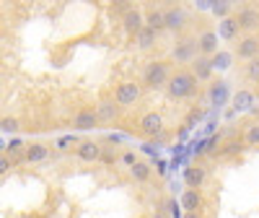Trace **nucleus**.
<instances>
[{
	"mask_svg": "<svg viewBox=\"0 0 259 218\" xmlns=\"http://www.w3.org/2000/svg\"><path fill=\"white\" fill-rule=\"evenodd\" d=\"M197 78H194L189 70H177L174 76H171L168 86H166V94L171 99H189L197 94Z\"/></svg>",
	"mask_w": 259,
	"mask_h": 218,
	"instance_id": "nucleus-1",
	"label": "nucleus"
},
{
	"mask_svg": "<svg viewBox=\"0 0 259 218\" xmlns=\"http://www.w3.org/2000/svg\"><path fill=\"white\" fill-rule=\"evenodd\" d=\"M171 65L166 60H153L145 65L143 70V86L145 89H166L168 81H171Z\"/></svg>",
	"mask_w": 259,
	"mask_h": 218,
	"instance_id": "nucleus-2",
	"label": "nucleus"
},
{
	"mask_svg": "<svg viewBox=\"0 0 259 218\" xmlns=\"http://www.w3.org/2000/svg\"><path fill=\"white\" fill-rule=\"evenodd\" d=\"M197 52H200L197 39L182 37V39H177V45L171 47V60H174L177 65H192L194 60H197Z\"/></svg>",
	"mask_w": 259,
	"mask_h": 218,
	"instance_id": "nucleus-3",
	"label": "nucleus"
},
{
	"mask_svg": "<svg viewBox=\"0 0 259 218\" xmlns=\"http://www.w3.org/2000/svg\"><path fill=\"white\" fill-rule=\"evenodd\" d=\"M140 94H143V86H140V83L124 81V83H119L117 89H114V101H117L119 106H133V104L140 99Z\"/></svg>",
	"mask_w": 259,
	"mask_h": 218,
	"instance_id": "nucleus-4",
	"label": "nucleus"
},
{
	"mask_svg": "<svg viewBox=\"0 0 259 218\" xmlns=\"http://www.w3.org/2000/svg\"><path fill=\"white\" fill-rule=\"evenodd\" d=\"M233 55L239 57V60H256V55H259V37L256 34H244V37H239V45L233 47Z\"/></svg>",
	"mask_w": 259,
	"mask_h": 218,
	"instance_id": "nucleus-5",
	"label": "nucleus"
},
{
	"mask_svg": "<svg viewBox=\"0 0 259 218\" xmlns=\"http://www.w3.org/2000/svg\"><path fill=\"white\" fill-rule=\"evenodd\" d=\"M233 18H236V24H239V29L246 31V34L259 29V8H254V6H241L233 13Z\"/></svg>",
	"mask_w": 259,
	"mask_h": 218,
	"instance_id": "nucleus-6",
	"label": "nucleus"
},
{
	"mask_svg": "<svg viewBox=\"0 0 259 218\" xmlns=\"http://www.w3.org/2000/svg\"><path fill=\"white\" fill-rule=\"evenodd\" d=\"M138 127L143 130V135H148V138H161L163 135V117H161V112H145L140 117Z\"/></svg>",
	"mask_w": 259,
	"mask_h": 218,
	"instance_id": "nucleus-7",
	"label": "nucleus"
},
{
	"mask_svg": "<svg viewBox=\"0 0 259 218\" xmlns=\"http://www.w3.org/2000/svg\"><path fill=\"white\" fill-rule=\"evenodd\" d=\"M122 29L135 39V37L145 29V13H143L140 8H133V11H130V13L122 18Z\"/></svg>",
	"mask_w": 259,
	"mask_h": 218,
	"instance_id": "nucleus-8",
	"label": "nucleus"
},
{
	"mask_svg": "<svg viewBox=\"0 0 259 218\" xmlns=\"http://www.w3.org/2000/svg\"><path fill=\"white\" fill-rule=\"evenodd\" d=\"M101 120H99V115H96V109H78V112L73 115V127L75 130H80V133H85V130H94L96 125H99Z\"/></svg>",
	"mask_w": 259,
	"mask_h": 218,
	"instance_id": "nucleus-9",
	"label": "nucleus"
},
{
	"mask_svg": "<svg viewBox=\"0 0 259 218\" xmlns=\"http://www.w3.org/2000/svg\"><path fill=\"white\" fill-rule=\"evenodd\" d=\"M75 156H78L80 161H89V164L101 161V156H104V146H99V143H94V140H83V143L75 148Z\"/></svg>",
	"mask_w": 259,
	"mask_h": 218,
	"instance_id": "nucleus-10",
	"label": "nucleus"
},
{
	"mask_svg": "<svg viewBox=\"0 0 259 218\" xmlns=\"http://www.w3.org/2000/svg\"><path fill=\"white\" fill-rule=\"evenodd\" d=\"M205 179H207V166L192 164V166L184 169V182H187L189 190H200V187L205 185Z\"/></svg>",
	"mask_w": 259,
	"mask_h": 218,
	"instance_id": "nucleus-11",
	"label": "nucleus"
},
{
	"mask_svg": "<svg viewBox=\"0 0 259 218\" xmlns=\"http://www.w3.org/2000/svg\"><path fill=\"white\" fill-rule=\"evenodd\" d=\"M187 26V11L182 6H171L166 8V29L171 31H182Z\"/></svg>",
	"mask_w": 259,
	"mask_h": 218,
	"instance_id": "nucleus-12",
	"label": "nucleus"
},
{
	"mask_svg": "<svg viewBox=\"0 0 259 218\" xmlns=\"http://www.w3.org/2000/svg\"><path fill=\"white\" fill-rule=\"evenodd\" d=\"M145 26L150 31L161 34L166 29V8H148L145 11Z\"/></svg>",
	"mask_w": 259,
	"mask_h": 218,
	"instance_id": "nucleus-13",
	"label": "nucleus"
},
{
	"mask_svg": "<svg viewBox=\"0 0 259 218\" xmlns=\"http://www.w3.org/2000/svg\"><path fill=\"white\" fill-rule=\"evenodd\" d=\"M212 68H215L212 60H207V57H197V60L189 65V73L197 78V81H207V78L212 76Z\"/></svg>",
	"mask_w": 259,
	"mask_h": 218,
	"instance_id": "nucleus-14",
	"label": "nucleus"
},
{
	"mask_svg": "<svg viewBox=\"0 0 259 218\" xmlns=\"http://www.w3.org/2000/svg\"><path fill=\"white\" fill-rule=\"evenodd\" d=\"M179 203L184 205V213H189V210H200L202 203H205V198H202V192H200V190H184Z\"/></svg>",
	"mask_w": 259,
	"mask_h": 218,
	"instance_id": "nucleus-15",
	"label": "nucleus"
},
{
	"mask_svg": "<svg viewBox=\"0 0 259 218\" xmlns=\"http://www.w3.org/2000/svg\"><path fill=\"white\" fill-rule=\"evenodd\" d=\"M96 115H99L101 122H114V120L119 117V104L104 99V101H99V106H96Z\"/></svg>",
	"mask_w": 259,
	"mask_h": 218,
	"instance_id": "nucleus-16",
	"label": "nucleus"
},
{
	"mask_svg": "<svg viewBox=\"0 0 259 218\" xmlns=\"http://www.w3.org/2000/svg\"><path fill=\"white\" fill-rule=\"evenodd\" d=\"M47 156H50V148H47L45 143H31V146H26V154H24L26 164H41Z\"/></svg>",
	"mask_w": 259,
	"mask_h": 218,
	"instance_id": "nucleus-17",
	"label": "nucleus"
},
{
	"mask_svg": "<svg viewBox=\"0 0 259 218\" xmlns=\"http://www.w3.org/2000/svg\"><path fill=\"white\" fill-rule=\"evenodd\" d=\"M197 45H200V52L202 55H212L215 50H218V31H200L197 37Z\"/></svg>",
	"mask_w": 259,
	"mask_h": 218,
	"instance_id": "nucleus-18",
	"label": "nucleus"
},
{
	"mask_svg": "<svg viewBox=\"0 0 259 218\" xmlns=\"http://www.w3.org/2000/svg\"><path fill=\"white\" fill-rule=\"evenodd\" d=\"M254 101H256V96H254V91H249V89H239V91L233 94V109H236V112L251 109Z\"/></svg>",
	"mask_w": 259,
	"mask_h": 218,
	"instance_id": "nucleus-19",
	"label": "nucleus"
},
{
	"mask_svg": "<svg viewBox=\"0 0 259 218\" xmlns=\"http://www.w3.org/2000/svg\"><path fill=\"white\" fill-rule=\"evenodd\" d=\"M239 24H236V18L233 16H228V18H223L221 21V26H218V37L221 39H226V42H233L236 37H239Z\"/></svg>",
	"mask_w": 259,
	"mask_h": 218,
	"instance_id": "nucleus-20",
	"label": "nucleus"
},
{
	"mask_svg": "<svg viewBox=\"0 0 259 218\" xmlns=\"http://www.w3.org/2000/svg\"><path fill=\"white\" fill-rule=\"evenodd\" d=\"M244 146H246V143H241V140H228V143L218 151V159L228 161V159H233V156H239L241 151H244Z\"/></svg>",
	"mask_w": 259,
	"mask_h": 218,
	"instance_id": "nucleus-21",
	"label": "nucleus"
},
{
	"mask_svg": "<svg viewBox=\"0 0 259 218\" xmlns=\"http://www.w3.org/2000/svg\"><path fill=\"white\" fill-rule=\"evenodd\" d=\"M156 42H158V34H156V31H150L148 26H145V29H143L138 37H135V45H138L140 50H150V47L156 45Z\"/></svg>",
	"mask_w": 259,
	"mask_h": 218,
	"instance_id": "nucleus-22",
	"label": "nucleus"
},
{
	"mask_svg": "<svg viewBox=\"0 0 259 218\" xmlns=\"http://www.w3.org/2000/svg\"><path fill=\"white\" fill-rule=\"evenodd\" d=\"M130 177H133L135 182H148L150 179V166L145 161H138L135 166H130Z\"/></svg>",
	"mask_w": 259,
	"mask_h": 218,
	"instance_id": "nucleus-23",
	"label": "nucleus"
},
{
	"mask_svg": "<svg viewBox=\"0 0 259 218\" xmlns=\"http://www.w3.org/2000/svg\"><path fill=\"white\" fill-rule=\"evenodd\" d=\"M244 78H246L249 83H256V86H259V57L251 60L249 65H244Z\"/></svg>",
	"mask_w": 259,
	"mask_h": 218,
	"instance_id": "nucleus-24",
	"label": "nucleus"
},
{
	"mask_svg": "<svg viewBox=\"0 0 259 218\" xmlns=\"http://www.w3.org/2000/svg\"><path fill=\"white\" fill-rule=\"evenodd\" d=\"M244 143L246 146H259V122H254L244 130Z\"/></svg>",
	"mask_w": 259,
	"mask_h": 218,
	"instance_id": "nucleus-25",
	"label": "nucleus"
},
{
	"mask_svg": "<svg viewBox=\"0 0 259 218\" xmlns=\"http://www.w3.org/2000/svg\"><path fill=\"white\" fill-rule=\"evenodd\" d=\"M166 208H168V215H171V218H184V213L179 210V208H182V203L168 200V203H166Z\"/></svg>",
	"mask_w": 259,
	"mask_h": 218,
	"instance_id": "nucleus-26",
	"label": "nucleus"
},
{
	"mask_svg": "<svg viewBox=\"0 0 259 218\" xmlns=\"http://www.w3.org/2000/svg\"><path fill=\"white\" fill-rule=\"evenodd\" d=\"M3 130H6V133H16V130H18V120L16 117H3Z\"/></svg>",
	"mask_w": 259,
	"mask_h": 218,
	"instance_id": "nucleus-27",
	"label": "nucleus"
},
{
	"mask_svg": "<svg viewBox=\"0 0 259 218\" xmlns=\"http://www.w3.org/2000/svg\"><path fill=\"white\" fill-rule=\"evenodd\" d=\"M119 156H117V151H112V148H104V156H101V164H114Z\"/></svg>",
	"mask_w": 259,
	"mask_h": 218,
	"instance_id": "nucleus-28",
	"label": "nucleus"
},
{
	"mask_svg": "<svg viewBox=\"0 0 259 218\" xmlns=\"http://www.w3.org/2000/svg\"><path fill=\"white\" fill-rule=\"evenodd\" d=\"M80 143H83V140H78L75 135H70V138H62V140H60L57 146H60V148H70V146H75V148H78Z\"/></svg>",
	"mask_w": 259,
	"mask_h": 218,
	"instance_id": "nucleus-29",
	"label": "nucleus"
},
{
	"mask_svg": "<svg viewBox=\"0 0 259 218\" xmlns=\"http://www.w3.org/2000/svg\"><path fill=\"white\" fill-rule=\"evenodd\" d=\"M212 11H215V16H221V18H228V13H231V6H226V3H223V6H215Z\"/></svg>",
	"mask_w": 259,
	"mask_h": 218,
	"instance_id": "nucleus-30",
	"label": "nucleus"
},
{
	"mask_svg": "<svg viewBox=\"0 0 259 218\" xmlns=\"http://www.w3.org/2000/svg\"><path fill=\"white\" fill-rule=\"evenodd\" d=\"M122 161H124L127 166H135V164H138V159H135V154H130V151H127V154L122 156Z\"/></svg>",
	"mask_w": 259,
	"mask_h": 218,
	"instance_id": "nucleus-31",
	"label": "nucleus"
},
{
	"mask_svg": "<svg viewBox=\"0 0 259 218\" xmlns=\"http://www.w3.org/2000/svg\"><path fill=\"white\" fill-rule=\"evenodd\" d=\"M194 120H200V109H192V112L187 115V127H189V125H192Z\"/></svg>",
	"mask_w": 259,
	"mask_h": 218,
	"instance_id": "nucleus-32",
	"label": "nucleus"
},
{
	"mask_svg": "<svg viewBox=\"0 0 259 218\" xmlns=\"http://www.w3.org/2000/svg\"><path fill=\"white\" fill-rule=\"evenodd\" d=\"M11 166H13V164H8V156L3 154V159H0V171H8Z\"/></svg>",
	"mask_w": 259,
	"mask_h": 218,
	"instance_id": "nucleus-33",
	"label": "nucleus"
},
{
	"mask_svg": "<svg viewBox=\"0 0 259 218\" xmlns=\"http://www.w3.org/2000/svg\"><path fill=\"white\" fill-rule=\"evenodd\" d=\"M184 218H202V213L200 210H189V213H184Z\"/></svg>",
	"mask_w": 259,
	"mask_h": 218,
	"instance_id": "nucleus-34",
	"label": "nucleus"
},
{
	"mask_svg": "<svg viewBox=\"0 0 259 218\" xmlns=\"http://www.w3.org/2000/svg\"><path fill=\"white\" fill-rule=\"evenodd\" d=\"M150 218H166L163 213H150Z\"/></svg>",
	"mask_w": 259,
	"mask_h": 218,
	"instance_id": "nucleus-35",
	"label": "nucleus"
},
{
	"mask_svg": "<svg viewBox=\"0 0 259 218\" xmlns=\"http://www.w3.org/2000/svg\"><path fill=\"white\" fill-rule=\"evenodd\" d=\"M256 122H259V109H256Z\"/></svg>",
	"mask_w": 259,
	"mask_h": 218,
	"instance_id": "nucleus-36",
	"label": "nucleus"
}]
</instances>
